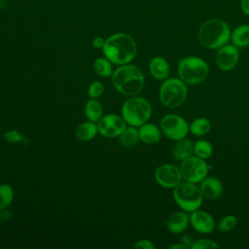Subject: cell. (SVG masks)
<instances>
[{
    "instance_id": "19",
    "label": "cell",
    "mask_w": 249,
    "mask_h": 249,
    "mask_svg": "<svg viewBox=\"0 0 249 249\" xmlns=\"http://www.w3.org/2000/svg\"><path fill=\"white\" fill-rule=\"evenodd\" d=\"M231 41L232 45L238 49L249 46V24H241L236 26L231 33Z\"/></svg>"
},
{
    "instance_id": "34",
    "label": "cell",
    "mask_w": 249,
    "mask_h": 249,
    "mask_svg": "<svg viewBox=\"0 0 249 249\" xmlns=\"http://www.w3.org/2000/svg\"><path fill=\"white\" fill-rule=\"evenodd\" d=\"M240 8L245 15L249 16V0H240Z\"/></svg>"
},
{
    "instance_id": "8",
    "label": "cell",
    "mask_w": 249,
    "mask_h": 249,
    "mask_svg": "<svg viewBox=\"0 0 249 249\" xmlns=\"http://www.w3.org/2000/svg\"><path fill=\"white\" fill-rule=\"evenodd\" d=\"M209 168L210 166L205 160L198 158L196 155L185 159L180 164L183 180L195 184L200 183L207 176Z\"/></svg>"
},
{
    "instance_id": "10",
    "label": "cell",
    "mask_w": 249,
    "mask_h": 249,
    "mask_svg": "<svg viewBox=\"0 0 249 249\" xmlns=\"http://www.w3.org/2000/svg\"><path fill=\"white\" fill-rule=\"evenodd\" d=\"M156 182L165 189H174L183 181L180 167L173 163H163L155 171Z\"/></svg>"
},
{
    "instance_id": "33",
    "label": "cell",
    "mask_w": 249,
    "mask_h": 249,
    "mask_svg": "<svg viewBox=\"0 0 249 249\" xmlns=\"http://www.w3.org/2000/svg\"><path fill=\"white\" fill-rule=\"evenodd\" d=\"M104 44H105V39L103 37H101V36L94 37L93 40H92V46L95 49H102Z\"/></svg>"
},
{
    "instance_id": "28",
    "label": "cell",
    "mask_w": 249,
    "mask_h": 249,
    "mask_svg": "<svg viewBox=\"0 0 249 249\" xmlns=\"http://www.w3.org/2000/svg\"><path fill=\"white\" fill-rule=\"evenodd\" d=\"M219 244L213 239L209 238H199L195 240L191 249H211V248H219Z\"/></svg>"
},
{
    "instance_id": "15",
    "label": "cell",
    "mask_w": 249,
    "mask_h": 249,
    "mask_svg": "<svg viewBox=\"0 0 249 249\" xmlns=\"http://www.w3.org/2000/svg\"><path fill=\"white\" fill-rule=\"evenodd\" d=\"M199 188L203 196L208 199H216L223 194V184L214 176H206L200 182Z\"/></svg>"
},
{
    "instance_id": "11",
    "label": "cell",
    "mask_w": 249,
    "mask_h": 249,
    "mask_svg": "<svg viewBox=\"0 0 249 249\" xmlns=\"http://www.w3.org/2000/svg\"><path fill=\"white\" fill-rule=\"evenodd\" d=\"M126 127V123L123 117L117 114H107L102 116L97 122L98 132L105 137H119Z\"/></svg>"
},
{
    "instance_id": "7",
    "label": "cell",
    "mask_w": 249,
    "mask_h": 249,
    "mask_svg": "<svg viewBox=\"0 0 249 249\" xmlns=\"http://www.w3.org/2000/svg\"><path fill=\"white\" fill-rule=\"evenodd\" d=\"M200 188L195 183L182 181L173 189V199L184 211L192 213L200 208L203 202Z\"/></svg>"
},
{
    "instance_id": "20",
    "label": "cell",
    "mask_w": 249,
    "mask_h": 249,
    "mask_svg": "<svg viewBox=\"0 0 249 249\" xmlns=\"http://www.w3.org/2000/svg\"><path fill=\"white\" fill-rule=\"evenodd\" d=\"M97 132H98L97 124H95V123L93 122L88 121L78 125V127L76 128L75 134L79 140L86 142L93 139L97 134Z\"/></svg>"
},
{
    "instance_id": "13",
    "label": "cell",
    "mask_w": 249,
    "mask_h": 249,
    "mask_svg": "<svg viewBox=\"0 0 249 249\" xmlns=\"http://www.w3.org/2000/svg\"><path fill=\"white\" fill-rule=\"evenodd\" d=\"M190 224L196 231L203 234L212 232L216 227L213 216L208 212L199 209L191 213Z\"/></svg>"
},
{
    "instance_id": "23",
    "label": "cell",
    "mask_w": 249,
    "mask_h": 249,
    "mask_svg": "<svg viewBox=\"0 0 249 249\" xmlns=\"http://www.w3.org/2000/svg\"><path fill=\"white\" fill-rule=\"evenodd\" d=\"M119 138H120V143L124 147L129 148L134 146L140 140L139 131L136 128V126L130 125L124 129V131L121 133Z\"/></svg>"
},
{
    "instance_id": "16",
    "label": "cell",
    "mask_w": 249,
    "mask_h": 249,
    "mask_svg": "<svg viewBox=\"0 0 249 249\" xmlns=\"http://www.w3.org/2000/svg\"><path fill=\"white\" fill-rule=\"evenodd\" d=\"M149 71L156 80L163 81L169 76L170 66L164 57L155 56L149 63Z\"/></svg>"
},
{
    "instance_id": "17",
    "label": "cell",
    "mask_w": 249,
    "mask_h": 249,
    "mask_svg": "<svg viewBox=\"0 0 249 249\" xmlns=\"http://www.w3.org/2000/svg\"><path fill=\"white\" fill-rule=\"evenodd\" d=\"M139 138L142 142L146 144H156L161 138V130L160 127H158L156 124L152 123H145L139 126Z\"/></svg>"
},
{
    "instance_id": "12",
    "label": "cell",
    "mask_w": 249,
    "mask_h": 249,
    "mask_svg": "<svg viewBox=\"0 0 249 249\" xmlns=\"http://www.w3.org/2000/svg\"><path fill=\"white\" fill-rule=\"evenodd\" d=\"M239 61V51L234 45L226 44L217 49L215 54V62L221 71L232 70Z\"/></svg>"
},
{
    "instance_id": "30",
    "label": "cell",
    "mask_w": 249,
    "mask_h": 249,
    "mask_svg": "<svg viewBox=\"0 0 249 249\" xmlns=\"http://www.w3.org/2000/svg\"><path fill=\"white\" fill-rule=\"evenodd\" d=\"M133 248H141V249H155V245L149 239H140L134 245Z\"/></svg>"
},
{
    "instance_id": "1",
    "label": "cell",
    "mask_w": 249,
    "mask_h": 249,
    "mask_svg": "<svg viewBox=\"0 0 249 249\" xmlns=\"http://www.w3.org/2000/svg\"><path fill=\"white\" fill-rule=\"evenodd\" d=\"M102 51L105 57L113 64L123 65L134 59L137 53V46L130 35L119 32L105 39Z\"/></svg>"
},
{
    "instance_id": "22",
    "label": "cell",
    "mask_w": 249,
    "mask_h": 249,
    "mask_svg": "<svg viewBox=\"0 0 249 249\" xmlns=\"http://www.w3.org/2000/svg\"><path fill=\"white\" fill-rule=\"evenodd\" d=\"M190 132L196 136L206 135L211 129V122L204 117H198L195 119L189 124Z\"/></svg>"
},
{
    "instance_id": "36",
    "label": "cell",
    "mask_w": 249,
    "mask_h": 249,
    "mask_svg": "<svg viewBox=\"0 0 249 249\" xmlns=\"http://www.w3.org/2000/svg\"><path fill=\"white\" fill-rule=\"evenodd\" d=\"M0 225H1V216H0Z\"/></svg>"
},
{
    "instance_id": "18",
    "label": "cell",
    "mask_w": 249,
    "mask_h": 249,
    "mask_svg": "<svg viewBox=\"0 0 249 249\" xmlns=\"http://www.w3.org/2000/svg\"><path fill=\"white\" fill-rule=\"evenodd\" d=\"M194 146L195 143L187 139L186 137L180 140H177L175 145L172 148V156L176 160H184L185 159L194 155Z\"/></svg>"
},
{
    "instance_id": "31",
    "label": "cell",
    "mask_w": 249,
    "mask_h": 249,
    "mask_svg": "<svg viewBox=\"0 0 249 249\" xmlns=\"http://www.w3.org/2000/svg\"><path fill=\"white\" fill-rule=\"evenodd\" d=\"M5 138L10 142H18L21 139L20 134L16 130H10L7 131L5 134Z\"/></svg>"
},
{
    "instance_id": "35",
    "label": "cell",
    "mask_w": 249,
    "mask_h": 249,
    "mask_svg": "<svg viewBox=\"0 0 249 249\" xmlns=\"http://www.w3.org/2000/svg\"><path fill=\"white\" fill-rule=\"evenodd\" d=\"M169 249H189L185 244H183L182 242H180V243H175V244H173V245H170L169 247H168Z\"/></svg>"
},
{
    "instance_id": "9",
    "label": "cell",
    "mask_w": 249,
    "mask_h": 249,
    "mask_svg": "<svg viewBox=\"0 0 249 249\" xmlns=\"http://www.w3.org/2000/svg\"><path fill=\"white\" fill-rule=\"evenodd\" d=\"M160 127L167 138L174 141L185 138L190 132L187 121L177 114L164 115L160 120Z\"/></svg>"
},
{
    "instance_id": "14",
    "label": "cell",
    "mask_w": 249,
    "mask_h": 249,
    "mask_svg": "<svg viewBox=\"0 0 249 249\" xmlns=\"http://www.w3.org/2000/svg\"><path fill=\"white\" fill-rule=\"evenodd\" d=\"M190 224V216L188 212L181 210L173 212L166 221L167 230L174 234H179L184 232Z\"/></svg>"
},
{
    "instance_id": "6",
    "label": "cell",
    "mask_w": 249,
    "mask_h": 249,
    "mask_svg": "<svg viewBox=\"0 0 249 249\" xmlns=\"http://www.w3.org/2000/svg\"><path fill=\"white\" fill-rule=\"evenodd\" d=\"M186 85L180 78H167L163 80L159 90L160 103L169 109L181 106L188 95Z\"/></svg>"
},
{
    "instance_id": "24",
    "label": "cell",
    "mask_w": 249,
    "mask_h": 249,
    "mask_svg": "<svg viewBox=\"0 0 249 249\" xmlns=\"http://www.w3.org/2000/svg\"><path fill=\"white\" fill-rule=\"evenodd\" d=\"M93 70L100 77H111L113 74L112 62L106 57H98L93 62Z\"/></svg>"
},
{
    "instance_id": "2",
    "label": "cell",
    "mask_w": 249,
    "mask_h": 249,
    "mask_svg": "<svg viewBox=\"0 0 249 249\" xmlns=\"http://www.w3.org/2000/svg\"><path fill=\"white\" fill-rule=\"evenodd\" d=\"M111 80L116 90L126 96L137 95L145 84L142 70L130 63L120 65L114 70Z\"/></svg>"
},
{
    "instance_id": "27",
    "label": "cell",
    "mask_w": 249,
    "mask_h": 249,
    "mask_svg": "<svg viewBox=\"0 0 249 249\" xmlns=\"http://www.w3.org/2000/svg\"><path fill=\"white\" fill-rule=\"evenodd\" d=\"M237 224V219L234 215H226L218 223V230L222 232L231 231L235 228Z\"/></svg>"
},
{
    "instance_id": "29",
    "label": "cell",
    "mask_w": 249,
    "mask_h": 249,
    "mask_svg": "<svg viewBox=\"0 0 249 249\" xmlns=\"http://www.w3.org/2000/svg\"><path fill=\"white\" fill-rule=\"evenodd\" d=\"M103 92H104V85L99 81L92 82L89 85L88 89V94L90 98H98L99 96L102 95Z\"/></svg>"
},
{
    "instance_id": "3",
    "label": "cell",
    "mask_w": 249,
    "mask_h": 249,
    "mask_svg": "<svg viewBox=\"0 0 249 249\" xmlns=\"http://www.w3.org/2000/svg\"><path fill=\"white\" fill-rule=\"evenodd\" d=\"M231 33V28L225 20L209 18L205 20L198 29V40L204 48L217 50L229 43Z\"/></svg>"
},
{
    "instance_id": "32",
    "label": "cell",
    "mask_w": 249,
    "mask_h": 249,
    "mask_svg": "<svg viewBox=\"0 0 249 249\" xmlns=\"http://www.w3.org/2000/svg\"><path fill=\"white\" fill-rule=\"evenodd\" d=\"M181 242L183 244H185L188 248H192V246H193V244L195 242V238L190 233H184L181 236Z\"/></svg>"
},
{
    "instance_id": "4",
    "label": "cell",
    "mask_w": 249,
    "mask_h": 249,
    "mask_svg": "<svg viewBox=\"0 0 249 249\" xmlns=\"http://www.w3.org/2000/svg\"><path fill=\"white\" fill-rule=\"evenodd\" d=\"M152 115V105L141 96H129L122 107V117L126 124L133 126H140L147 123Z\"/></svg>"
},
{
    "instance_id": "5",
    "label": "cell",
    "mask_w": 249,
    "mask_h": 249,
    "mask_svg": "<svg viewBox=\"0 0 249 249\" xmlns=\"http://www.w3.org/2000/svg\"><path fill=\"white\" fill-rule=\"evenodd\" d=\"M177 73L179 78L187 85H196L207 78L209 67L201 57L192 55L179 60Z\"/></svg>"
},
{
    "instance_id": "26",
    "label": "cell",
    "mask_w": 249,
    "mask_h": 249,
    "mask_svg": "<svg viewBox=\"0 0 249 249\" xmlns=\"http://www.w3.org/2000/svg\"><path fill=\"white\" fill-rule=\"evenodd\" d=\"M14 190L9 184L0 185V210L6 209L13 201Z\"/></svg>"
},
{
    "instance_id": "25",
    "label": "cell",
    "mask_w": 249,
    "mask_h": 249,
    "mask_svg": "<svg viewBox=\"0 0 249 249\" xmlns=\"http://www.w3.org/2000/svg\"><path fill=\"white\" fill-rule=\"evenodd\" d=\"M194 154L198 158L207 160V159L211 158V156L213 154V146L207 140L199 139L195 142Z\"/></svg>"
},
{
    "instance_id": "21",
    "label": "cell",
    "mask_w": 249,
    "mask_h": 249,
    "mask_svg": "<svg viewBox=\"0 0 249 249\" xmlns=\"http://www.w3.org/2000/svg\"><path fill=\"white\" fill-rule=\"evenodd\" d=\"M85 115L88 121L97 123L103 116V107L96 98H89L85 105Z\"/></svg>"
}]
</instances>
